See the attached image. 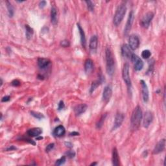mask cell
<instances>
[{
	"mask_svg": "<svg viewBox=\"0 0 166 166\" xmlns=\"http://www.w3.org/2000/svg\"><path fill=\"white\" fill-rule=\"evenodd\" d=\"M143 118V114L140 107L137 106L134 108L132 114L130 119V128L134 131L137 130L140 127L141 122Z\"/></svg>",
	"mask_w": 166,
	"mask_h": 166,
	"instance_id": "6da1fadb",
	"label": "cell"
},
{
	"mask_svg": "<svg viewBox=\"0 0 166 166\" xmlns=\"http://www.w3.org/2000/svg\"><path fill=\"white\" fill-rule=\"evenodd\" d=\"M105 59L107 65V72L108 75L112 76L115 72V61L114 57L110 48H107L105 50Z\"/></svg>",
	"mask_w": 166,
	"mask_h": 166,
	"instance_id": "7a4b0ae2",
	"label": "cell"
},
{
	"mask_svg": "<svg viewBox=\"0 0 166 166\" xmlns=\"http://www.w3.org/2000/svg\"><path fill=\"white\" fill-rule=\"evenodd\" d=\"M127 12V7L125 3H122L120 4L116 10V13H115L113 23L116 26H118L121 23L122 20H123L124 16L126 14Z\"/></svg>",
	"mask_w": 166,
	"mask_h": 166,
	"instance_id": "3957f363",
	"label": "cell"
},
{
	"mask_svg": "<svg viewBox=\"0 0 166 166\" xmlns=\"http://www.w3.org/2000/svg\"><path fill=\"white\" fill-rule=\"evenodd\" d=\"M122 76L124 82L126 84L128 88V90H129L131 88V80L129 74V65L128 64L126 63L124 64L123 71H122Z\"/></svg>",
	"mask_w": 166,
	"mask_h": 166,
	"instance_id": "277c9868",
	"label": "cell"
},
{
	"mask_svg": "<svg viewBox=\"0 0 166 166\" xmlns=\"http://www.w3.org/2000/svg\"><path fill=\"white\" fill-rule=\"evenodd\" d=\"M154 18V14L152 12H149L144 15L141 20V25L144 28L147 29L150 25L152 20Z\"/></svg>",
	"mask_w": 166,
	"mask_h": 166,
	"instance_id": "5b68a950",
	"label": "cell"
},
{
	"mask_svg": "<svg viewBox=\"0 0 166 166\" xmlns=\"http://www.w3.org/2000/svg\"><path fill=\"white\" fill-rule=\"evenodd\" d=\"M130 60L134 63V67L136 71H140L144 67V62L138 55L133 54Z\"/></svg>",
	"mask_w": 166,
	"mask_h": 166,
	"instance_id": "8992f818",
	"label": "cell"
},
{
	"mask_svg": "<svg viewBox=\"0 0 166 166\" xmlns=\"http://www.w3.org/2000/svg\"><path fill=\"white\" fill-rule=\"evenodd\" d=\"M134 12L130 11L129 14H128L126 25H125V28L124 29V35L125 36H127L128 35V33H129L130 30H131L132 25H133V21H134Z\"/></svg>",
	"mask_w": 166,
	"mask_h": 166,
	"instance_id": "52a82bcc",
	"label": "cell"
},
{
	"mask_svg": "<svg viewBox=\"0 0 166 166\" xmlns=\"http://www.w3.org/2000/svg\"><path fill=\"white\" fill-rule=\"evenodd\" d=\"M140 45V40L138 36L135 35H132L130 36L128 39V46L132 50H136Z\"/></svg>",
	"mask_w": 166,
	"mask_h": 166,
	"instance_id": "ba28073f",
	"label": "cell"
},
{
	"mask_svg": "<svg viewBox=\"0 0 166 166\" xmlns=\"http://www.w3.org/2000/svg\"><path fill=\"white\" fill-rule=\"evenodd\" d=\"M141 86V93L142 97H143V100L145 103L148 102L149 99V93L148 86L144 80H140Z\"/></svg>",
	"mask_w": 166,
	"mask_h": 166,
	"instance_id": "9c48e42d",
	"label": "cell"
},
{
	"mask_svg": "<svg viewBox=\"0 0 166 166\" xmlns=\"http://www.w3.org/2000/svg\"><path fill=\"white\" fill-rule=\"evenodd\" d=\"M123 120H124V115L121 113H117L116 114V117H115L114 125L112 128V131L116 130L118 128H120L121 126L122 123H123Z\"/></svg>",
	"mask_w": 166,
	"mask_h": 166,
	"instance_id": "30bf717a",
	"label": "cell"
},
{
	"mask_svg": "<svg viewBox=\"0 0 166 166\" xmlns=\"http://www.w3.org/2000/svg\"><path fill=\"white\" fill-rule=\"evenodd\" d=\"M153 120V115H152L151 111H147L145 112L144 117L143 125L145 128H148L150 126L151 123Z\"/></svg>",
	"mask_w": 166,
	"mask_h": 166,
	"instance_id": "8fae6325",
	"label": "cell"
},
{
	"mask_svg": "<svg viewBox=\"0 0 166 166\" xmlns=\"http://www.w3.org/2000/svg\"><path fill=\"white\" fill-rule=\"evenodd\" d=\"M98 46V38L96 35H94L91 37L89 43V49L92 53L97 51Z\"/></svg>",
	"mask_w": 166,
	"mask_h": 166,
	"instance_id": "7c38bea8",
	"label": "cell"
},
{
	"mask_svg": "<svg viewBox=\"0 0 166 166\" xmlns=\"http://www.w3.org/2000/svg\"><path fill=\"white\" fill-rule=\"evenodd\" d=\"M112 95V90L110 86H107L104 87L103 92V99L104 102L107 103L109 101Z\"/></svg>",
	"mask_w": 166,
	"mask_h": 166,
	"instance_id": "4fadbf2b",
	"label": "cell"
},
{
	"mask_svg": "<svg viewBox=\"0 0 166 166\" xmlns=\"http://www.w3.org/2000/svg\"><path fill=\"white\" fill-rule=\"evenodd\" d=\"M165 140L163 139V140H160L159 142H158L157 144L155 145L154 149L153 150V154H158L160 153L162 151L165 149Z\"/></svg>",
	"mask_w": 166,
	"mask_h": 166,
	"instance_id": "5bb4252c",
	"label": "cell"
},
{
	"mask_svg": "<svg viewBox=\"0 0 166 166\" xmlns=\"http://www.w3.org/2000/svg\"><path fill=\"white\" fill-rule=\"evenodd\" d=\"M121 53L122 55L128 59H130L133 54V53L132 52V49L127 44H124L121 47Z\"/></svg>",
	"mask_w": 166,
	"mask_h": 166,
	"instance_id": "9a60e30c",
	"label": "cell"
},
{
	"mask_svg": "<svg viewBox=\"0 0 166 166\" xmlns=\"http://www.w3.org/2000/svg\"><path fill=\"white\" fill-rule=\"evenodd\" d=\"M88 106L86 104H78L74 108V112H75L76 116H80V114L85 112L87 110Z\"/></svg>",
	"mask_w": 166,
	"mask_h": 166,
	"instance_id": "2e32d148",
	"label": "cell"
},
{
	"mask_svg": "<svg viewBox=\"0 0 166 166\" xmlns=\"http://www.w3.org/2000/svg\"><path fill=\"white\" fill-rule=\"evenodd\" d=\"M94 70V62L92 60L87 59L84 63V71L86 74H90Z\"/></svg>",
	"mask_w": 166,
	"mask_h": 166,
	"instance_id": "e0dca14e",
	"label": "cell"
},
{
	"mask_svg": "<svg viewBox=\"0 0 166 166\" xmlns=\"http://www.w3.org/2000/svg\"><path fill=\"white\" fill-rule=\"evenodd\" d=\"M42 133V129L40 128H33L28 131V135L30 137L39 136Z\"/></svg>",
	"mask_w": 166,
	"mask_h": 166,
	"instance_id": "ac0fdd59",
	"label": "cell"
},
{
	"mask_svg": "<svg viewBox=\"0 0 166 166\" xmlns=\"http://www.w3.org/2000/svg\"><path fill=\"white\" fill-rule=\"evenodd\" d=\"M66 133V130L62 125H59L53 130L54 136L56 137H62Z\"/></svg>",
	"mask_w": 166,
	"mask_h": 166,
	"instance_id": "d6986e66",
	"label": "cell"
},
{
	"mask_svg": "<svg viewBox=\"0 0 166 166\" xmlns=\"http://www.w3.org/2000/svg\"><path fill=\"white\" fill-rule=\"evenodd\" d=\"M77 25L78 29H79V34H80V42H81V44H82V46L83 47H84V48H85L86 46V40L85 33H84V30L82 28H81V26L80 25V24H79V23H77Z\"/></svg>",
	"mask_w": 166,
	"mask_h": 166,
	"instance_id": "ffe728a7",
	"label": "cell"
},
{
	"mask_svg": "<svg viewBox=\"0 0 166 166\" xmlns=\"http://www.w3.org/2000/svg\"><path fill=\"white\" fill-rule=\"evenodd\" d=\"M51 61L45 58H39L38 59V65L41 69H46L49 66Z\"/></svg>",
	"mask_w": 166,
	"mask_h": 166,
	"instance_id": "44dd1931",
	"label": "cell"
},
{
	"mask_svg": "<svg viewBox=\"0 0 166 166\" xmlns=\"http://www.w3.org/2000/svg\"><path fill=\"white\" fill-rule=\"evenodd\" d=\"M112 164L114 166H118L120 165V158H119V154H118L117 149L115 147L113 149L112 151Z\"/></svg>",
	"mask_w": 166,
	"mask_h": 166,
	"instance_id": "7402d4cb",
	"label": "cell"
},
{
	"mask_svg": "<svg viewBox=\"0 0 166 166\" xmlns=\"http://www.w3.org/2000/svg\"><path fill=\"white\" fill-rule=\"evenodd\" d=\"M57 20H58L57 19V10L55 7H53L51 10V22L53 25H56L58 22Z\"/></svg>",
	"mask_w": 166,
	"mask_h": 166,
	"instance_id": "603a6c76",
	"label": "cell"
},
{
	"mask_svg": "<svg viewBox=\"0 0 166 166\" xmlns=\"http://www.w3.org/2000/svg\"><path fill=\"white\" fill-rule=\"evenodd\" d=\"M25 28L26 38L28 40H30L34 34V30L33 28H30L29 25H25Z\"/></svg>",
	"mask_w": 166,
	"mask_h": 166,
	"instance_id": "cb8c5ba5",
	"label": "cell"
},
{
	"mask_svg": "<svg viewBox=\"0 0 166 166\" xmlns=\"http://www.w3.org/2000/svg\"><path fill=\"white\" fill-rule=\"evenodd\" d=\"M6 5H7V8L9 16L10 18H12L14 14V7H13V6L12 5L11 2L9 1H6Z\"/></svg>",
	"mask_w": 166,
	"mask_h": 166,
	"instance_id": "d4e9b609",
	"label": "cell"
},
{
	"mask_svg": "<svg viewBox=\"0 0 166 166\" xmlns=\"http://www.w3.org/2000/svg\"><path fill=\"white\" fill-rule=\"evenodd\" d=\"M102 81H101L100 80L98 79L96 81H94V82L92 83V84H91V87H90V94L91 93H93L94 91L96 90L97 88L101 84H102Z\"/></svg>",
	"mask_w": 166,
	"mask_h": 166,
	"instance_id": "484cf974",
	"label": "cell"
},
{
	"mask_svg": "<svg viewBox=\"0 0 166 166\" xmlns=\"http://www.w3.org/2000/svg\"><path fill=\"white\" fill-rule=\"evenodd\" d=\"M30 113V114H31V116H33L34 117H35V118H36V119H38L39 120H42L44 118V116H43L42 113L38 112L31 111Z\"/></svg>",
	"mask_w": 166,
	"mask_h": 166,
	"instance_id": "4316f807",
	"label": "cell"
},
{
	"mask_svg": "<svg viewBox=\"0 0 166 166\" xmlns=\"http://www.w3.org/2000/svg\"><path fill=\"white\" fill-rule=\"evenodd\" d=\"M107 117V114H103L102 116H101V117L100 118V120H99V121L97 122V123L96 125V127L97 128H101V127H103V125L104 124V120H105V118Z\"/></svg>",
	"mask_w": 166,
	"mask_h": 166,
	"instance_id": "83f0119b",
	"label": "cell"
},
{
	"mask_svg": "<svg viewBox=\"0 0 166 166\" xmlns=\"http://www.w3.org/2000/svg\"><path fill=\"white\" fill-rule=\"evenodd\" d=\"M151 53L150 51L148 50V49L144 50L141 53V57H143L144 59H149L151 57Z\"/></svg>",
	"mask_w": 166,
	"mask_h": 166,
	"instance_id": "f1b7e54d",
	"label": "cell"
},
{
	"mask_svg": "<svg viewBox=\"0 0 166 166\" xmlns=\"http://www.w3.org/2000/svg\"><path fill=\"white\" fill-rule=\"evenodd\" d=\"M66 156H64V157H62L60 158H59V160H57L55 162V165H61L64 164L66 162Z\"/></svg>",
	"mask_w": 166,
	"mask_h": 166,
	"instance_id": "f546056e",
	"label": "cell"
},
{
	"mask_svg": "<svg viewBox=\"0 0 166 166\" xmlns=\"http://www.w3.org/2000/svg\"><path fill=\"white\" fill-rule=\"evenodd\" d=\"M85 3H86L87 8L90 11H94V4L92 1H85Z\"/></svg>",
	"mask_w": 166,
	"mask_h": 166,
	"instance_id": "4dcf8cb0",
	"label": "cell"
},
{
	"mask_svg": "<svg viewBox=\"0 0 166 166\" xmlns=\"http://www.w3.org/2000/svg\"><path fill=\"white\" fill-rule=\"evenodd\" d=\"M65 155H66V157H67V158H73L75 157V151H73L72 150H70V151H67L65 153Z\"/></svg>",
	"mask_w": 166,
	"mask_h": 166,
	"instance_id": "1f68e13d",
	"label": "cell"
},
{
	"mask_svg": "<svg viewBox=\"0 0 166 166\" xmlns=\"http://www.w3.org/2000/svg\"><path fill=\"white\" fill-rule=\"evenodd\" d=\"M70 45V42L67 40H62V41L60 42V46L64 47H69Z\"/></svg>",
	"mask_w": 166,
	"mask_h": 166,
	"instance_id": "d6a6232c",
	"label": "cell"
},
{
	"mask_svg": "<svg viewBox=\"0 0 166 166\" xmlns=\"http://www.w3.org/2000/svg\"><path fill=\"white\" fill-rule=\"evenodd\" d=\"M54 147H55V144H49L48 145H47V147H46V151L47 152H50L54 148Z\"/></svg>",
	"mask_w": 166,
	"mask_h": 166,
	"instance_id": "836d02e7",
	"label": "cell"
},
{
	"mask_svg": "<svg viewBox=\"0 0 166 166\" xmlns=\"http://www.w3.org/2000/svg\"><path fill=\"white\" fill-rule=\"evenodd\" d=\"M11 84H12V85L13 86L17 87V86H19L20 85V84H21V83H20V81H19L18 80L15 79V80L12 81Z\"/></svg>",
	"mask_w": 166,
	"mask_h": 166,
	"instance_id": "e575fe53",
	"label": "cell"
},
{
	"mask_svg": "<svg viewBox=\"0 0 166 166\" xmlns=\"http://www.w3.org/2000/svg\"><path fill=\"white\" fill-rule=\"evenodd\" d=\"M64 107H65V105H64V101H60L59 103V106H58V110H62L63 108H64Z\"/></svg>",
	"mask_w": 166,
	"mask_h": 166,
	"instance_id": "d590c367",
	"label": "cell"
},
{
	"mask_svg": "<svg viewBox=\"0 0 166 166\" xmlns=\"http://www.w3.org/2000/svg\"><path fill=\"white\" fill-rule=\"evenodd\" d=\"M47 4V2L46 1H40V3H39V7L40 9H43V8H44L46 5Z\"/></svg>",
	"mask_w": 166,
	"mask_h": 166,
	"instance_id": "8d00e7d4",
	"label": "cell"
},
{
	"mask_svg": "<svg viewBox=\"0 0 166 166\" xmlns=\"http://www.w3.org/2000/svg\"><path fill=\"white\" fill-rule=\"evenodd\" d=\"M10 99H11V97L9 96H6L5 97H3L1 99V101L2 102H7V101H9Z\"/></svg>",
	"mask_w": 166,
	"mask_h": 166,
	"instance_id": "74e56055",
	"label": "cell"
},
{
	"mask_svg": "<svg viewBox=\"0 0 166 166\" xmlns=\"http://www.w3.org/2000/svg\"><path fill=\"white\" fill-rule=\"evenodd\" d=\"M65 145L67 147H69V148L73 147V144L71 143V142H65Z\"/></svg>",
	"mask_w": 166,
	"mask_h": 166,
	"instance_id": "f35d334b",
	"label": "cell"
},
{
	"mask_svg": "<svg viewBox=\"0 0 166 166\" xmlns=\"http://www.w3.org/2000/svg\"><path fill=\"white\" fill-rule=\"evenodd\" d=\"M16 149V148L14 146H11V147H8L6 151H12V150H15Z\"/></svg>",
	"mask_w": 166,
	"mask_h": 166,
	"instance_id": "ab89813d",
	"label": "cell"
},
{
	"mask_svg": "<svg viewBox=\"0 0 166 166\" xmlns=\"http://www.w3.org/2000/svg\"><path fill=\"white\" fill-rule=\"evenodd\" d=\"M71 136H79V133H77V132H73V133H70V134Z\"/></svg>",
	"mask_w": 166,
	"mask_h": 166,
	"instance_id": "60d3db41",
	"label": "cell"
},
{
	"mask_svg": "<svg viewBox=\"0 0 166 166\" xmlns=\"http://www.w3.org/2000/svg\"><path fill=\"white\" fill-rule=\"evenodd\" d=\"M43 138L42 137H38V138H36V140H41V139H42Z\"/></svg>",
	"mask_w": 166,
	"mask_h": 166,
	"instance_id": "b9f144b4",
	"label": "cell"
},
{
	"mask_svg": "<svg viewBox=\"0 0 166 166\" xmlns=\"http://www.w3.org/2000/svg\"><path fill=\"white\" fill-rule=\"evenodd\" d=\"M97 165L96 162H95V163H92V164H90L91 166V165Z\"/></svg>",
	"mask_w": 166,
	"mask_h": 166,
	"instance_id": "7bdbcfd3",
	"label": "cell"
},
{
	"mask_svg": "<svg viewBox=\"0 0 166 166\" xmlns=\"http://www.w3.org/2000/svg\"><path fill=\"white\" fill-rule=\"evenodd\" d=\"M2 84H3V80H2V79H1V85H0V86H1Z\"/></svg>",
	"mask_w": 166,
	"mask_h": 166,
	"instance_id": "ee69618b",
	"label": "cell"
}]
</instances>
